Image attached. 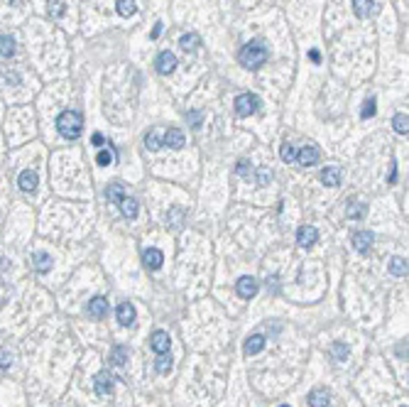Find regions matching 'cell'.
<instances>
[{
    "label": "cell",
    "instance_id": "cell-1",
    "mask_svg": "<svg viewBox=\"0 0 409 407\" xmlns=\"http://www.w3.org/2000/svg\"><path fill=\"white\" fill-rule=\"evenodd\" d=\"M238 62H240L245 69H257V66H262L267 62V47H265V42H260V40L248 42L243 49H240Z\"/></svg>",
    "mask_w": 409,
    "mask_h": 407
},
{
    "label": "cell",
    "instance_id": "cell-2",
    "mask_svg": "<svg viewBox=\"0 0 409 407\" xmlns=\"http://www.w3.org/2000/svg\"><path fill=\"white\" fill-rule=\"evenodd\" d=\"M56 130L62 132L67 140H76L81 130H84V118H81V113L76 110H64V113H59V118H56Z\"/></svg>",
    "mask_w": 409,
    "mask_h": 407
},
{
    "label": "cell",
    "instance_id": "cell-3",
    "mask_svg": "<svg viewBox=\"0 0 409 407\" xmlns=\"http://www.w3.org/2000/svg\"><path fill=\"white\" fill-rule=\"evenodd\" d=\"M233 106H235V113H238L240 118H248V115L257 113V108H260V99H257L255 93H240Z\"/></svg>",
    "mask_w": 409,
    "mask_h": 407
},
{
    "label": "cell",
    "instance_id": "cell-4",
    "mask_svg": "<svg viewBox=\"0 0 409 407\" xmlns=\"http://www.w3.org/2000/svg\"><path fill=\"white\" fill-rule=\"evenodd\" d=\"M235 292H238V297L240 299H253L257 292H260V282L255 280V277L245 275L240 277L238 282H235Z\"/></svg>",
    "mask_w": 409,
    "mask_h": 407
},
{
    "label": "cell",
    "instance_id": "cell-5",
    "mask_svg": "<svg viewBox=\"0 0 409 407\" xmlns=\"http://www.w3.org/2000/svg\"><path fill=\"white\" fill-rule=\"evenodd\" d=\"M319 157H321V150L316 145H304L301 150H297V160L294 162L301 167H314L319 162Z\"/></svg>",
    "mask_w": 409,
    "mask_h": 407
},
{
    "label": "cell",
    "instance_id": "cell-6",
    "mask_svg": "<svg viewBox=\"0 0 409 407\" xmlns=\"http://www.w3.org/2000/svg\"><path fill=\"white\" fill-rule=\"evenodd\" d=\"M155 69H157V74L169 76V74L177 69V56L172 54V52H159L155 59Z\"/></svg>",
    "mask_w": 409,
    "mask_h": 407
},
{
    "label": "cell",
    "instance_id": "cell-7",
    "mask_svg": "<svg viewBox=\"0 0 409 407\" xmlns=\"http://www.w3.org/2000/svg\"><path fill=\"white\" fill-rule=\"evenodd\" d=\"M373 241H375L373 231H355L353 238H351V243H353V248L358 250V253H370Z\"/></svg>",
    "mask_w": 409,
    "mask_h": 407
},
{
    "label": "cell",
    "instance_id": "cell-8",
    "mask_svg": "<svg viewBox=\"0 0 409 407\" xmlns=\"http://www.w3.org/2000/svg\"><path fill=\"white\" fill-rule=\"evenodd\" d=\"M169 346H172V339H169V334L162 329H157L152 336H150V348L155 353H169Z\"/></svg>",
    "mask_w": 409,
    "mask_h": 407
},
{
    "label": "cell",
    "instance_id": "cell-9",
    "mask_svg": "<svg viewBox=\"0 0 409 407\" xmlns=\"http://www.w3.org/2000/svg\"><path fill=\"white\" fill-rule=\"evenodd\" d=\"M30 263H32V270H34V273L45 275V273H49V270H52V255L45 253V250H37V253H32Z\"/></svg>",
    "mask_w": 409,
    "mask_h": 407
},
{
    "label": "cell",
    "instance_id": "cell-10",
    "mask_svg": "<svg viewBox=\"0 0 409 407\" xmlns=\"http://www.w3.org/2000/svg\"><path fill=\"white\" fill-rule=\"evenodd\" d=\"M113 380H115V378H113L108 371H100V373L93 378V390H96V395H108V393L113 390Z\"/></svg>",
    "mask_w": 409,
    "mask_h": 407
},
{
    "label": "cell",
    "instance_id": "cell-11",
    "mask_svg": "<svg viewBox=\"0 0 409 407\" xmlns=\"http://www.w3.org/2000/svg\"><path fill=\"white\" fill-rule=\"evenodd\" d=\"M306 402H309V407H329L331 405V393L326 387H314L306 397Z\"/></svg>",
    "mask_w": 409,
    "mask_h": 407
},
{
    "label": "cell",
    "instance_id": "cell-12",
    "mask_svg": "<svg viewBox=\"0 0 409 407\" xmlns=\"http://www.w3.org/2000/svg\"><path fill=\"white\" fill-rule=\"evenodd\" d=\"M316 241H319V231L314 226H301L297 231V243L301 248H311Z\"/></svg>",
    "mask_w": 409,
    "mask_h": 407
},
{
    "label": "cell",
    "instance_id": "cell-13",
    "mask_svg": "<svg viewBox=\"0 0 409 407\" xmlns=\"http://www.w3.org/2000/svg\"><path fill=\"white\" fill-rule=\"evenodd\" d=\"M142 263L147 270H159L162 263H165V255H162V250H157V248H147L142 253Z\"/></svg>",
    "mask_w": 409,
    "mask_h": 407
},
{
    "label": "cell",
    "instance_id": "cell-14",
    "mask_svg": "<svg viewBox=\"0 0 409 407\" xmlns=\"http://www.w3.org/2000/svg\"><path fill=\"white\" fill-rule=\"evenodd\" d=\"M162 145L172 147V150H181V147L187 145V138H184V132L179 130V128H169L165 135V140H162Z\"/></svg>",
    "mask_w": 409,
    "mask_h": 407
},
{
    "label": "cell",
    "instance_id": "cell-15",
    "mask_svg": "<svg viewBox=\"0 0 409 407\" xmlns=\"http://www.w3.org/2000/svg\"><path fill=\"white\" fill-rule=\"evenodd\" d=\"M86 312H89L93 319H103V317L108 314V302L103 297H93L89 304H86Z\"/></svg>",
    "mask_w": 409,
    "mask_h": 407
},
{
    "label": "cell",
    "instance_id": "cell-16",
    "mask_svg": "<svg viewBox=\"0 0 409 407\" xmlns=\"http://www.w3.org/2000/svg\"><path fill=\"white\" fill-rule=\"evenodd\" d=\"M17 187L23 189L25 194H32L34 189H37V175H34L32 169H25V172H20V177H17Z\"/></svg>",
    "mask_w": 409,
    "mask_h": 407
},
{
    "label": "cell",
    "instance_id": "cell-17",
    "mask_svg": "<svg viewBox=\"0 0 409 407\" xmlns=\"http://www.w3.org/2000/svg\"><path fill=\"white\" fill-rule=\"evenodd\" d=\"M115 317H118V321H120V326H133L135 324V307L130 304V302H122L120 307H118V312H115Z\"/></svg>",
    "mask_w": 409,
    "mask_h": 407
},
{
    "label": "cell",
    "instance_id": "cell-18",
    "mask_svg": "<svg viewBox=\"0 0 409 407\" xmlns=\"http://www.w3.org/2000/svg\"><path fill=\"white\" fill-rule=\"evenodd\" d=\"M265 336L262 334H253L248 341H245V346H243V351H245V356H255V353H260L262 348H265Z\"/></svg>",
    "mask_w": 409,
    "mask_h": 407
},
{
    "label": "cell",
    "instance_id": "cell-19",
    "mask_svg": "<svg viewBox=\"0 0 409 407\" xmlns=\"http://www.w3.org/2000/svg\"><path fill=\"white\" fill-rule=\"evenodd\" d=\"M365 214H367V206H365V204H360V201L351 199V201L345 204V219L360 221V219H365Z\"/></svg>",
    "mask_w": 409,
    "mask_h": 407
},
{
    "label": "cell",
    "instance_id": "cell-20",
    "mask_svg": "<svg viewBox=\"0 0 409 407\" xmlns=\"http://www.w3.org/2000/svg\"><path fill=\"white\" fill-rule=\"evenodd\" d=\"M118 206H120V214L125 216L128 221H133L137 219V211H140V206H137V201L130 197H122L120 201H118Z\"/></svg>",
    "mask_w": 409,
    "mask_h": 407
},
{
    "label": "cell",
    "instance_id": "cell-21",
    "mask_svg": "<svg viewBox=\"0 0 409 407\" xmlns=\"http://www.w3.org/2000/svg\"><path fill=\"white\" fill-rule=\"evenodd\" d=\"M321 182L326 187H338L341 184V167H326L321 172Z\"/></svg>",
    "mask_w": 409,
    "mask_h": 407
},
{
    "label": "cell",
    "instance_id": "cell-22",
    "mask_svg": "<svg viewBox=\"0 0 409 407\" xmlns=\"http://www.w3.org/2000/svg\"><path fill=\"white\" fill-rule=\"evenodd\" d=\"M179 47H181L184 52H194V49H199V47H201V37H199L196 32L181 34V40H179Z\"/></svg>",
    "mask_w": 409,
    "mask_h": 407
},
{
    "label": "cell",
    "instance_id": "cell-23",
    "mask_svg": "<svg viewBox=\"0 0 409 407\" xmlns=\"http://www.w3.org/2000/svg\"><path fill=\"white\" fill-rule=\"evenodd\" d=\"M184 219H187V214H184L181 206H174V209H169V214H167V221H169V226H172L174 231H179V228L184 226Z\"/></svg>",
    "mask_w": 409,
    "mask_h": 407
},
{
    "label": "cell",
    "instance_id": "cell-24",
    "mask_svg": "<svg viewBox=\"0 0 409 407\" xmlns=\"http://www.w3.org/2000/svg\"><path fill=\"white\" fill-rule=\"evenodd\" d=\"M15 54V40L10 34H0V56L3 59H10Z\"/></svg>",
    "mask_w": 409,
    "mask_h": 407
},
{
    "label": "cell",
    "instance_id": "cell-25",
    "mask_svg": "<svg viewBox=\"0 0 409 407\" xmlns=\"http://www.w3.org/2000/svg\"><path fill=\"white\" fill-rule=\"evenodd\" d=\"M353 10L358 17H367L370 12L375 10V3L373 0H353Z\"/></svg>",
    "mask_w": 409,
    "mask_h": 407
},
{
    "label": "cell",
    "instance_id": "cell-26",
    "mask_svg": "<svg viewBox=\"0 0 409 407\" xmlns=\"http://www.w3.org/2000/svg\"><path fill=\"white\" fill-rule=\"evenodd\" d=\"M155 368H157V373L167 375L169 371H172V356H169V353H157Z\"/></svg>",
    "mask_w": 409,
    "mask_h": 407
},
{
    "label": "cell",
    "instance_id": "cell-27",
    "mask_svg": "<svg viewBox=\"0 0 409 407\" xmlns=\"http://www.w3.org/2000/svg\"><path fill=\"white\" fill-rule=\"evenodd\" d=\"M125 361H128V348H125L122 343L113 346V348H111V363L113 365H122Z\"/></svg>",
    "mask_w": 409,
    "mask_h": 407
},
{
    "label": "cell",
    "instance_id": "cell-28",
    "mask_svg": "<svg viewBox=\"0 0 409 407\" xmlns=\"http://www.w3.org/2000/svg\"><path fill=\"white\" fill-rule=\"evenodd\" d=\"M145 147H147V150H152V152H157V150L162 147V138H159V132H157L155 128L145 135Z\"/></svg>",
    "mask_w": 409,
    "mask_h": 407
},
{
    "label": "cell",
    "instance_id": "cell-29",
    "mask_svg": "<svg viewBox=\"0 0 409 407\" xmlns=\"http://www.w3.org/2000/svg\"><path fill=\"white\" fill-rule=\"evenodd\" d=\"M392 128H395V132H399V135H407V130H409L407 113H397V115L392 118Z\"/></svg>",
    "mask_w": 409,
    "mask_h": 407
},
{
    "label": "cell",
    "instance_id": "cell-30",
    "mask_svg": "<svg viewBox=\"0 0 409 407\" xmlns=\"http://www.w3.org/2000/svg\"><path fill=\"white\" fill-rule=\"evenodd\" d=\"M115 8H118V15H122V17H130V15L137 12L135 0H118V3H115Z\"/></svg>",
    "mask_w": 409,
    "mask_h": 407
},
{
    "label": "cell",
    "instance_id": "cell-31",
    "mask_svg": "<svg viewBox=\"0 0 409 407\" xmlns=\"http://www.w3.org/2000/svg\"><path fill=\"white\" fill-rule=\"evenodd\" d=\"M331 356H333V361H336V363H343V361L348 358V346L341 343V341L331 343Z\"/></svg>",
    "mask_w": 409,
    "mask_h": 407
},
{
    "label": "cell",
    "instance_id": "cell-32",
    "mask_svg": "<svg viewBox=\"0 0 409 407\" xmlns=\"http://www.w3.org/2000/svg\"><path fill=\"white\" fill-rule=\"evenodd\" d=\"M390 273H392V275H397V277H402V275H407V260H404V258H392V260H390Z\"/></svg>",
    "mask_w": 409,
    "mask_h": 407
},
{
    "label": "cell",
    "instance_id": "cell-33",
    "mask_svg": "<svg viewBox=\"0 0 409 407\" xmlns=\"http://www.w3.org/2000/svg\"><path fill=\"white\" fill-rule=\"evenodd\" d=\"M122 191H125V187H122L120 182H113L111 187L106 189V197L111 199L113 204H118V201H120V199H122V197H125V194H122Z\"/></svg>",
    "mask_w": 409,
    "mask_h": 407
},
{
    "label": "cell",
    "instance_id": "cell-34",
    "mask_svg": "<svg viewBox=\"0 0 409 407\" xmlns=\"http://www.w3.org/2000/svg\"><path fill=\"white\" fill-rule=\"evenodd\" d=\"M115 162V150H100L98 157H96V165L100 167H108Z\"/></svg>",
    "mask_w": 409,
    "mask_h": 407
},
{
    "label": "cell",
    "instance_id": "cell-35",
    "mask_svg": "<svg viewBox=\"0 0 409 407\" xmlns=\"http://www.w3.org/2000/svg\"><path fill=\"white\" fill-rule=\"evenodd\" d=\"M279 157H282V160H284V162H294V160H297V150H294V145H289V143H284L282 145V150H279Z\"/></svg>",
    "mask_w": 409,
    "mask_h": 407
},
{
    "label": "cell",
    "instance_id": "cell-36",
    "mask_svg": "<svg viewBox=\"0 0 409 407\" xmlns=\"http://www.w3.org/2000/svg\"><path fill=\"white\" fill-rule=\"evenodd\" d=\"M64 12H67V5H64V3H59V0H52V3H49V15H52V17H62Z\"/></svg>",
    "mask_w": 409,
    "mask_h": 407
},
{
    "label": "cell",
    "instance_id": "cell-37",
    "mask_svg": "<svg viewBox=\"0 0 409 407\" xmlns=\"http://www.w3.org/2000/svg\"><path fill=\"white\" fill-rule=\"evenodd\" d=\"M270 182H272V172L265 169V167H260V169H257V184H260V187H267Z\"/></svg>",
    "mask_w": 409,
    "mask_h": 407
},
{
    "label": "cell",
    "instance_id": "cell-38",
    "mask_svg": "<svg viewBox=\"0 0 409 407\" xmlns=\"http://www.w3.org/2000/svg\"><path fill=\"white\" fill-rule=\"evenodd\" d=\"M360 115L363 118H373L375 115V99H367L363 103V110H360Z\"/></svg>",
    "mask_w": 409,
    "mask_h": 407
},
{
    "label": "cell",
    "instance_id": "cell-39",
    "mask_svg": "<svg viewBox=\"0 0 409 407\" xmlns=\"http://www.w3.org/2000/svg\"><path fill=\"white\" fill-rule=\"evenodd\" d=\"M250 169H253V167H250V162H248V160H240V162L235 165V175L248 177V175H250Z\"/></svg>",
    "mask_w": 409,
    "mask_h": 407
},
{
    "label": "cell",
    "instance_id": "cell-40",
    "mask_svg": "<svg viewBox=\"0 0 409 407\" xmlns=\"http://www.w3.org/2000/svg\"><path fill=\"white\" fill-rule=\"evenodd\" d=\"M12 363V353L8 348H0V368H10Z\"/></svg>",
    "mask_w": 409,
    "mask_h": 407
},
{
    "label": "cell",
    "instance_id": "cell-41",
    "mask_svg": "<svg viewBox=\"0 0 409 407\" xmlns=\"http://www.w3.org/2000/svg\"><path fill=\"white\" fill-rule=\"evenodd\" d=\"M187 121H191L194 128H199V125H201V113H199V110H191V113H187Z\"/></svg>",
    "mask_w": 409,
    "mask_h": 407
},
{
    "label": "cell",
    "instance_id": "cell-42",
    "mask_svg": "<svg viewBox=\"0 0 409 407\" xmlns=\"http://www.w3.org/2000/svg\"><path fill=\"white\" fill-rule=\"evenodd\" d=\"M91 143L96 145V147H100V145H103V135H100V132H93V138H91Z\"/></svg>",
    "mask_w": 409,
    "mask_h": 407
},
{
    "label": "cell",
    "instance_id": "cell-43",
    "mask_svg": "<svg viewBox=\"0 0 409 407\" xmlns=\"http://www.w3.org/2000/svg\"><path fill=\"white\" fill-rule=\"evenodd\" d=\"M162 27H165V25H162V22H157V25H155V30H152V40H157V37L162 34Z\"/></svg>",
    "mask_w": 409,
    "mask_h": 407
},
{
    "label": "cell",
    "instance_id": "cell-44",
    "mask_svg": "<svg viewBox=\"0 0 409 407\" xmlns=\"http://www.w3.org/2000/svg\"><path fill=\"white\" fill-rule=\"evenodd\" d=\"M395 179H397V165L392 162V165H390V182H395Z\"/></svg>",
    "mask_w": 409,
    "mask_h": 407
},
{
    "label": "cell",
    "instance_id": "cell-45",
    "mask_svg": "<svg viewBox=\"0 0 409 407\" xmlns=\"http://www.w3.org/2000/svg\"><path fill=\"white\" fill-rule=\"evenodd\" d=\"M309 56H311V62H316V64H319V62H321V54H319V52H316V49H311V52H309Z\"/></svg>",
    "mask_w": 409,
    "mask_h": 407
},
{
    "label": "cell",
    "instance_id": "cell-46",
    "mask_svg": "<svg viewBox=\"0 0 409 407\" xmlns=\"http://www.w3.org/2000/svg\"><path fill=\"white\" fill-rule=\"evenodd\" d=\"M277 407H292V405H277Z\"/></svg>",
    "mask_w": 409,
    "mask_h": 407
},
{
    "label": "cell",
    "instance_id": "cell-47",
    "mask_svg": "<svg viewBox=\"0 0 409 407\" xmlns=\"http://www.w3.org/2000/svg\"><path fill=\"white\" fill-rule=\"evenodd\" d=\"M10 3H20V0H10Z\"/></svg>",
    "mask_w": 409,
    "mask_h": 407
},
{
    "label": "cell",
    "instance_id": "cell-48",
    "mask_svg": "<svg viewBox=\"0 0 409 407\" xmlns=\"http://www.w3.org/2000/svg\"><path fill=\"white\" fill-rule=\"evenodd\" d=\"M402 407H407V405H402Z\"/></svg>",
    "mask_w": 409,
    "mask_h": 407
}]
</instances>
